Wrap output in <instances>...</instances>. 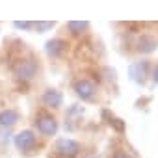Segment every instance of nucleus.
<instances>
[{"mask_svg": "<svg viewBox=\"0 0 158 158\" xmlns=\"http://www.w3.org/2000/svg\"><path fill=\"white\" fill-rule=\"evenodd\" d=\"M37 130L45 136H54L58 132V121L52 115H41L37 119Z\"/></svg>", "mask_w": 158, "mask_h": 158, "instance_id": "obj_1", "label": "nucleus"}, {"mask_svg": "<svg viewBox=\"0 0 158 158\" xmlns=\"http://www.w3.org/2000/svg\"><path fill=\"white\" fill-rule=\"evenodd\" d=\"M58 152L63 156V158H74L78 152H80V145L73 139H61L58 143Z\"/></svg>", "mask_w": 158, "mask_h": 158, "instance_id": "obj_2", "label": "nucleus"}, {"mask_svg": "<svg viewBox=\"0 0 158 158\" xmlns=\"http://www.w3.org/2000/svg\"><path fill=\"white\" fill-rule=\"evenodd\" d=\"M15 145H17V149H21V151L32 149V147L35 145V136H34V132H32V130H23V132H19V134L15 136Z\"/></svg>", "mask_w": 158, "mask_h": 158, "instance_id": "obj_3", "label": "nucleus"}, {"mask_svg": "<svg viewBox=\"0 0 158 158\" xmlns=\"http://www.w3.org/2000/svg\"><path fill=\"white\" fill-rule=\"evenodd\" d=\"M15 71H17L19 78H24V80H30V78L35 74V63H34L32 60H23V61H19V63H17Z\"/></svg>", "mask_w": 158, "mask_h": 158, "instance_id": "obj_4", "label": "nucleus"}, {"mask_svg": "<svg viewBox=\"0 0 158 158\" xmlns=\"http://www.w3.org/2000/svg\"><path fill=\"white\" fill-rule=\"evenodd\" d=\"M74 91L78 93V97H82V99H91L93 93H95V86L89 80H78L76 86H74Z\"/></svg>", "mask_w": 158, "mask_h": 158, "instance_id": "obj_5", "label": "nucleus"}, {"mask_svg": "<svg viewBox=\"0 0 158 158\" xmlns=\"http://www.w3.org/2000/svg\"><path fill=\"white\" fill-rule=\"evenodd\" d=\"M61 101H63V97H61V93L56 91V89H48V91H45V95H43V102H45L47 106H50V108L61 106Z\"/></svg>", "mask_w": 158, "mask_h": 158, "instance_id": "obj_6", "label": "nucleus"}, {"mask_svg": "<svg viewBox=\"0 0 158 158\" xmlns=\"http://www.w3.org/2000/svg\"><path fill=\"white\" fill-rule=\"evenodd\" d=\"M19 121V114L15 110H4L0 114V127H13Z\"/></svg>", "mask_w": 158, "mask_h": 158, "instance_id": "obj_7", "label": "nucleus"}, {"mask_svg": "<svg viewBox=\"0 0 158 158\" xmlns=\"http://www.w3.org/2000/svg\"><path fill=\"white\" fill-rule=\"evenodd\" d=\"M63 50H65V41H61V39H52L47 43V52L50 56H60Z\"/></svg>", "mask_w": 158, "mask_h": 158, "instance_id": "obj_8", "label": "nucleus"}, {"mask_svg": "<svg viewBox=\"0 0 158 158\" xmlns=\"http://www.w3.org/2000/svg\"><path fill=\"white\" fill-rule=\"evenodd\" d=\"M154 47H156V41L152 39V37H143L141 41H139V50L141 52H151V50H154Z\"/></svg>", "mask_w": 158, "mask_h": 158, "instance_id": "obj_9", "label": "nucleus"}, {"mask_svg": "<svg viewBox=\"0 0 158 158\" xmlns=\"http://www.w3.org/2000/svg\"><path fill=\"white\" fill-rule=\"evenodd\" d=\"M88 28V23H69V30L73 34H82V30Z\"/></svg>", "mask_w": 158, "mask_h": 158, "instance_id": "obj_10", "label": "nucleus"}, {"mask_svg": "<svg viewBox=\"0 0 158 158\" xmlns=\"http://www.w3.org/2000/svg\"><path fill=\"white\" fill-rule=\"evenodd\" d=\"M112 158H130V154H128V152H125V151H119V152H115Z\"/></svg>", "mask_w": 158, "mask_h": 158, "instance_id": "obj_11", "label": "nucleus"}, {"mask_svg": "<svg viewBox=\"0 0 158 158\" xmlns=\"http://www.w3.org/2000/svg\"><path fill=\"white\" fill-rule=\"evenodd\" d=\"M15 26H17V28H30L32 23H15Z\"/></svg>", "mask_w": 158, "mask_h": 158, "instance_id": "obj_12", "label": "nucleus"}, {"mask_svg": "<svg viewBox=\"0 0 158 158\" xmlns=\"http://www.w3.org/2000/svg\"><path fill=\"white\" fill-rule=\"evenodd\" d=\"M154 82H158V65H156V69H154Z\"/></svg>", "mask_w": 158, "mask_h": 158, "instance_id": "obj_13", "label": "nucleus"}]
</instances>
